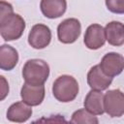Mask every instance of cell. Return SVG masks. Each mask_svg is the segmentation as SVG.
<instances>
[{
    "mask_svg": "<svg viewBox=\"0 0 124 124\" xmlns=\"http://www.w3.org/2000/svg\"><path fill=\"white\" fill-rule=\"evenodd\" d=\"M0 33L5 41L19 39L25 29L24 19L14 13L13 6L5 1L0 2Z\"/></svg>",
    "mask_w": 124,
    "mask_h": 124,
    "instance_id": "obj_1",
    "label": "cell"
},
{
    "mask_svg": "<svg viewBox=\"0 0 124 124\" xmlns=\"http://www.w3.org/2000/svg\"><path fill=\"white\" fill-rule=\"evenodd\" d=\"M49 76V66L42 59H30L22 68V78L32 85L44 84Z\"/></svg>",
    "mask_w": 124,
    "mask_h": 124,
    "instance_id": "obj_2",
    "label": "cell"
},
{
    "mask_svg": "<svg viewBox=\"0 0 124 124\" xmlns=\"http://www.w3.org/2000/svg\"><path fill=\"white\" fill-rule=\"evenodd\" d=\"M78 90L79 88L77 79L69 75L58 77L52 85V94L54 98L62 103H69L75 100Z\"/></svg>",
    "mask_w": 124,
    "mask_h": 124,
    "instance_id": "obj_3",
    "label": "cell"
},
{
    "mask_svg": "<svg viewBox=\"0 0 124 124\" xmlns=\"http://www.w3.org/2000/svg\"><path fill=\"white\" fill-rule=\"evenodd\" d=\"M104 108L110 117H120L124 114V93L119 89L107 91L104 95Z\"/></svg>",
    "mask_w": 124,
    "mask_h": 124,
    "instance_id": "obj_4",
    "label": "cell"
},
{
    "mask_svg": "<svg viewBox=\"0 0 124 124\" xmlns=\"http://www.w3.org/2000/svg\"><path fill=\"white\" fill-rule=\"evenodd\" d=\"M81 25L77 18H67L59 23L57 27L58 40L63 44H73L79 37Z\"/></svg>",
    "mask_w": 124,
    "mask_h": 124,
    "instance_id": "obj_5",
    "label": "cell"
},
{
    "mask_svg": "<svg viewBox=\"0 0 124 124\" xmlns=\"http://www.w3.org/2000/svg\"><path fill=\"white\" fill-rule=\"evenodd\" d=\"M51 41V31L48 26L38 23L35 24L29 34H28V43L29 45L36 49H42L46 47Z\"/></svg>",
    "mask_w": 124,
    "mask_h": 124,
    "instance_id": "obj_6",
    "label": "cell"
},
{
    "mask_svg": "<svg viewBox=\"0 0 124 124\" xmlns=\"http://www.w3.org/2000/svg\"><path fill=\"white\" fill-rule=\"evenodd\" d=\"M99 65L107 76L113 78L124 70V57L117 52H108L102 58Z\"/></svg>",
    "mask_w": 124,
    "mask_h": 124,
    "instance_id": "obj_7",
    "label": "cell"
},
{
    "mask_svg": "<svg viewBox=\"0 0 124 124\" xmlns=\"http://www.w3.org/2000/svg\"><path fill=\"white\" fill-rule=\"evenodd\" d=\"M105 28L97 23L87 27L84 34V45L89 49H98L105 45L106 42Z\"/></svg>",
    "mask_w": 124,
    "mask_h": 124,
    "instance_id": "obj_8",
    "label": "cell"
},
{
    "mask_svg": "<svg viewBox=\"0 0 124 124\" xmlns=\"http://www.w3.org/2000/svg\"><path fill=\"white\" fill-rule=\"evenodd\" d=\"M45 94L46 92L44 84L32 85L25 82L20 90V96L22 101L31 107L41 105L44 101Z\"/></svg>",
    "mask_w": 124,
    "mask_h": 124,
    "instance_id": "obj_9",
    "label": "cell"
},
{
    "mask_svg": "<svg viewBox=\"0 0 124 124\" xmlns=\"http://www.w3.org/2000/svg\"><path fill=\"white\" fill-rule=\"evenodd\" d=\"M112 82V78L107 76L101 69L100 65L93 66L87 74V83L91 89L103 91L108 88Z\"/></svg>",
    "mask_w": 124,
    "mask_h": 124,
    "instance_id": "obj_10",
    "label": "cell"
},
{
    "mask_svg": "<svg viewBox=\"0 0 124 124\" xmlns=\"http://www.w3.org/2000/svg\"><path fill=\"white\" fill-rule=\"evenodd\" d=\"M32 115L31 106L22 102H16L10 106L7 111V118L12 122L23 123Z\"/></svg>",
    "mask_w": 124,
    "mask_h": 124,
    "instance_id": "obj_11",
    "label": "cell"
},
{
    "mask_svg": "<svg viewBox=\"0 0 124 124\" xmlns=\"http://www.w3.org/2000/svg\"><path fill=\"white\" fill-rule=\"evenodd\" d=\"M42 14L47 18L60 17L67 9L66 0H41L40 4Z\"/></svg>",
    "mask_w": 124,
    "mask_h": 124,
    "instance_id": "obj_12",
    "label": "cell"
},
{
    "mask_svg": "<svg viewBox=\"0 0 124 124\" xmlns=\"http://www.w3.org/2000/svg\"><path fill=\"white\" fill-rule=\"evenodd\" d=\"M106 39L109 45L119 46L124 44V24L120 21H110L105 27Z\"/></svg>",
    "mask_w": 124,
    "mask_h": 124,
    "instance_id": "obj_13",
    "label": "cell"
},
{
    "mask_svg": "<svg viewBox=\"0 0 124 124\" xmlns=\"http://www.w3.org/2000/svg\"><path fill=\"white\" fill-rule=\"evenodd\" d=\"M84 108L91 113L95 115H101L105 112L104 108V94L99 90L91 89L85 99H84Z\"/></svg>",
    "mask_w": 124,
    "mask_h": 124,
    "instance_id": "obj_14",
    "label": "cell"
},
{
    "mask_svg": "<svg viewBox=\"0 0 124 124\" xmlns=\"http://www.w3.org/2000/svg\"><path fill=\"white\" fill-rule=\"evenodd\" d=\"M18 62L17 50L9 45L0 46V68L4 71L13 70Z\"/></svg>",
    "mask_w": 124,
    "mask_h": 124,
    "instance_id": "obj_15",
    "label": "cell"
},
{
    "mask_svg": "<svg viewBox=\"0 0 124 124\" xmlns=\"http://www.w3.org/2000/svg\"><path fill=\"white\" fill-rule=\"evenodd\" d=\"M72 123H88V124H93V123H98L99 120L95 116V114L89 112L85 108H80L76 110L71 118Z\"/></svg>",
    "mask_w": 124,
    "mask_h": 124,
    "instance_id": "obj_16",
    "label": "cell"
},
{
    "mask_svg": "<svg viewBox=\"0 0 124 124\" xmlns=\"http://www.w3.org/2000/svg\"><path fill=\"white\" fill-rule=\"evenodd\" d=\"M106 6L113 14H124V0H106Z\"/></svg>",
    "mask_w": 124,
    "mask_h": 124,
    "instance_id": "obj_17",
    "label": "cell"
},
{
    "mask_svg": "<svg viewBox=\"0 0 124 124\" xmlns=\"http://www.w3.org/2000/svg\"><path fill=\"white\" fill-rule=\"evenodd\" d=\"M0 78H1V82H2V86H1V98H0V100L2 101V100L5 99V97L9 93V86H8V82L6 81L5 78L3 76H1Z\"/></svg>",
    "mask_w": 124,
    "mask_h": 124,
    "instance_id": "obj_18",
    "label": "cell"
}]
</instances>
